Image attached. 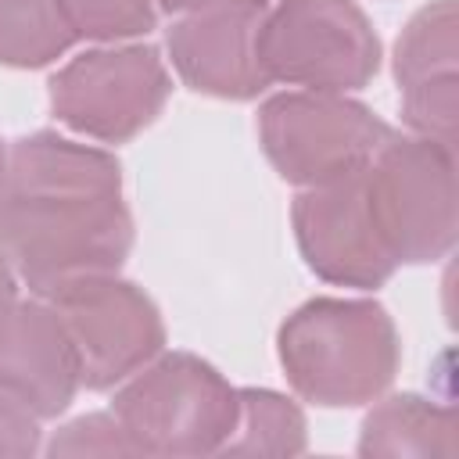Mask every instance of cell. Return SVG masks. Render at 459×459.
<instances>
[{
  "label": "cell",
  "mask_w": 459,
  "mask_h": 459,
  "mask_svg": "<svg viewBox=\"0 0 459 459\" xmlns=\"http://www.w3.org/2000/svg\"><path fill=\"white\" fill-rule=\"evenodd\" d=\"M459 452L455 409L423 394L377 398L359 427V455L384 459H452Z\"/></svg>",
  "instance_id": "4fadbf2b"
},
{
  "label": "cell",
  "mask_w": 459,
  "mask_h": 459,
  "mask_svg": "<svg viewBox=\"0 0 459 459\" xmlns=\"http://www.w3.org/2000/svg\"><path fill=\"white\" fill-rule=\"evenodd\" d=\"M290 222L305 265L333 287L373 290L384 287L398 269L377 233L362 172L323 186H305L294 197Z\"/></svg>",
  "instance_id": "30bf717a"
},
{
  "label": "cell",
  "mask_w": 459,
  "mask_h": 459,
  "mask_svg": "<svg viewBox=\"0 0 459 459\" xmlns=\"http://www.w3.org/2000/svg\"><path fill=\"white\" fill-rule=\"evenodd\" d=\"M75 348L57 308L32 294L0 316V394L36 420L61 416L79 391Z\"/></svg>",
  "instance_id": "7c38bea8"
},
{
  "label": "cell",
  "mask_w": 459,
  "mask_h": 459,
  "mask_svg": "<svg viewBox=\"0 0 459 459\" xmlns=\"http://www.w3.org/2000/svg\"><path fill=\"white\" fill-rule=\"evenodd\" d=\"M0 244L18 280L39 298L82 276L118 273L133 251L118 158L50 129L14 140Z\"/></svg>",
  "instance_id": "6da1fadb"
},
{
  "label": "cell",
  "mask_w": 459,
  "mask_h": 459,
  "mask_svg": "<svg viewBox=\"0 0 459 459\" xmlns=\"http://www.w3.org/2000/svg\"><path fill=\"white\" fill-rule=\"evenodd\" d=\"M154 7H161V11H169V14H179L183 7H190L194 0H151Z\"/></svg>",
  "instance_id": "44dd1931"
},
{
  "label": "cell",
  "mask_w": 459,
  "mask_h": 459,
  "mask_svg": "<svg viewBox=\"0 0 459 459\" xmlns=\"http://www.w3.org/2000/svg\"><path fill=\"white\" fill-rule=\"evenodd\" d=\"M75 348L79 384L86 391H111L143 369L165 348V323L158 305L118 273H97L57 287L47 298Z\"/></svg>",
  "instance_id": "ba28073f"
},
{
  "label": "cell",
  "mask_w": 459,
  "mask_h": 459,
  "mask_svg": "<svg viewBox=\"0 0 459 459\" xmlns=\"http://www.w3.org/2000/svg\"><path fill=\"white\" fill-rule=\"evenodd\" d=\"M65 22L75 39L118 43L147 36L158 22V7L151 0H57Z\"/></svg>",
  "instance_id": "2e32d148"
},
{
  "label": "cell",
  "mask_w": 459,
  "mask_h": 459,
  "mask_svg": "<svg viewBox=\"0 0 459 459\" xmlns=\"http://www.w3.org/2000/svg\"><path fill=\"white\" fill-rule=\"evenodd\" d=\"M237 427L222 452L230 455H298L305 452V412L280 391L240 387Z\"/></svg>",
  "instance_id": "9a60e30c"
},
{
  "label": "cell",
  "mask_w": 459,
  "mask_h": 459,
  "mask_svg": "<svg viewBox=\"0 0 459 459\" xmlns=\"http://www.w3.org/2000/svg\"><path fill=\"white\" fill-rule=\"evenodd\" d=\"M377 233L398 265H427L455 247V151L391 133L362 169Z\"/></svg>",
  "instance_id": "277c9868"
},
{
  "label": "cell",
  "mask_w": 459,
  "mask_h": 459,
  "mask_svg": "<svg viewBox=\"0 0 459 459\" xmlns=\"http://www.w3.org/2000/svg\"><path fill=\"white\" fill-rule=\"evenodd\" d=\"M237 387L190 351H158L118 384L111 412L140 455H215L237 427Z\"/></svg>",
  "instance_id": "3957f363"
},
{
  "label": "cell",
  "mask_w": 459,
  "mask_h": 459,
  "mask_svg": "<svg viewBox=\"0 0 459 459\" xmlns=\"http://www.w3.org/2000/svg\"><path fill=\"white\" fill-rule=\"evenodd\" d=\"M47 455H140V448L115 412H90L65 423L50 437Z\"/></svg>",
  "instance_id": "e0dca14e"
},
{
  "label": "cell",
  "mask_w": 459,
  "mask_h": 459,
  "mask_svg": "<svg viewBox=\"0 0 459 459\" xmlns=\"http://www.w3.org/2000/svg\"><path fill=\"white\" fill-rule=\"evenodd\" d=\"M43 452V430H39V420L14 405L11 398L0 394V455H11V459H25V455H36Z\"/></svg>",
  "instance_id": "ac0fdd59"
},
{
  "label": "cell",
  "mask_w": 459,
  "mask_h": 459,
  "mask_svg": "<svg viewBox=\"0 0 459 459\" xmlns=\"http://www.w3.org/2000/svg\"><path fill=\"white\" fill-rule=\"evenodd\" d=\"M172 75L151 43H108L75 54L50 79V108L72 133L126 143L165 108Z\"/></svg>",
  "instance_id": "52a82bcc"
},
{
  "label": "cell",
  "mask_w": 459,
  "mask_h": 459,
  "mask_svg": "<svg viewBox=\"0 0 459 459\" xmlns=\"http://www.w3.org/2000/svg\"><path fill=\"white\" fill-rule=\"evenodd\" d=\"M75 43L57 0H0V65L47 68Z\"/></svg>",
  "instance_id": "5bb4252c"
},
{
  "label": "cell",
  "mask_w": 459,
  "mask_h": 459,
  "mask_svg": "<svg viewBox=\"0 0 459 459\" xmlns=\"http://www.w3.org/2000/svg\"><path fill=\"white\" fill-rule=\"evenodd\" d=\"M269 0H194L169 25L176 75L204 97L255 100L269 79L258 61V32Z\"/></svg>",
  "instance_id": "9c48e42d"
},
{
  "label": "cell",
  "mask_w": 459,
  "mask_h": 459,
  "mask_svg": "<svg viewBox=\"0 0 459 459\" xmlns=\"http://www.w3.org/2000/svg\"><path fill=\"white\" fill-rule=\"evenodd\" d=\"M258 61L269 82L351 93L373 82L380 39L355 0H280L265 11Z\"/></svg>",
  "instance_id": "8992f818"
},
{
  "label": "cell",
  "mask_w": 459,
  "mask_h": 459,
  "mask_svg": "<svg viewBox=\"0 0 459 459\" xmlns=\"http://www.w3.org/2000/svg\"><path fill=\"white\" fill-rule=\"evenodd\" d=\"M394 129L362 100L323 90H287L258 108V140L280 179L323 186L369 165Z\"/></svg>",
  "instance_id": "5b68a950"
},
{
  "label": "cell",
  "mask_w": 459,
  "mask_h": 459,
  "mask_svg": "<svg viewBox=\"0 0 459 459\" xmlns=\"http://www.w3.org/2000/svg\"><path fill=\"white\" fill-rule=\"evenodd\" d=\"M18 273H14V265H11V258H7V251H4V244H0V316L18 301Z\"/></svg>",
  "instance_id": "d6986e66"
},
{
  "label": "cell",
  "mask_w": 459,
  "mask_h": 459,
  "mask_svg": "<svg viewBox=\"0 0 459 459\" xmlns=\"http://www.w3.org/2000/svg\"><path fill=\"white\" fill-rule=\"evenodd\" d=\"M394 79L409 133L455 151L459 122V14L455 0L423 4L394 39Z\"/></svg>",
  "instance_id": "8fae6325"
},
{
  "label": "cell",
  "mask_w": 459,
  "mask_h": 459,
  "mask_svg": "<svg viewBox=\"0 0 459 459\" xmlns=\"http://www.w3.org/2000/svg\"><path fill=\"white\" fill-rule=\"evenodd\" d=\"M276 355L287 384L323 409L377 402L402 362L398 326L369 298H312L298 305L280 333Z\"/></svg>",
  "instance_id": "7a4b0ae2"
},
{
  "label": "cell",
  "mask_w": 459,
  "mask_h": 459,
  "mask_svg": "<svg viewBox=\"0 0 459 459\" xmlns=\"http://www.w3.org/2000/svg\"><path fill=\"white\" fill-rule=\"evenodd\" d=\"M7 165H11V147L0 140V201H4V190H7Z\"/></svg>",
  "instance_id": "ffe728a7"
}]
</instances>
